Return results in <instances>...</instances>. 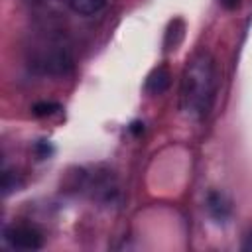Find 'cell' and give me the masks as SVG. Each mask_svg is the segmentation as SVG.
Here are the masks:
<instances>
[{
	"instance_id": "1",
	"label": "cell",
	"mask_w": 252,
	"mask_h": 252,
	"mask_svg": "<svg viewBox=\"0 0 252 252\" xmlns=\"http://www.w3.org/2000/svg\"><path fill=\"white\" fill-rule=\"evenodd\" d=\"M217 69L209 51L195 53L183 71L181 79V110L189 118H203L215 98Z\"/></svg>"
},
{
	"instance_id": "2",
	"label": "cell",
	"mask_w": 252,
	"mask_h": 252,
	"mask_svg": "<svg viewBox=\"0 0 252 252\" xmlns=\"http://www.w3.org/2000/svg\"><path fill=\"white\" fill-rule=\"evenodd\" d=\"M4 236L10 242V246L22 248V250H37L43 244L41 232L30 224H14V226L6 228Z\"/></svg>"
},
{
	"instance_id": "3",
	"label": "cell",
	"mask_w": 252,
	"mask_h": 252,
	"mask_svg": "<svg viewBox=\"0 0 252 252\" xmlns=\"http://www.w3.org/2000/svg\"><path fill=\"white\" fill-rule=\"evenodd\" d=\"M169 71L165 67H158L150 73V77L146 79V91L152 94H159L169 87Z\"/></svg>"
},
{
	"instance_id": "4",
	"label": "cell",
	"mask_w": 252,
	"mask_h": 252,
	"mask_svg": "<svg viewBox=\"0 0 252 252\" xmlns=\"http://www.w3.org/2000/svg\"><path fill=\"white\" fill-rule=\"evenodd\" d=\"M67 2L71 10L81 16H94L108 4V0H67Z\"/></svg>"
},
{
	"instance_id": "5",
	"label": "cell",
	"mask_w": 252,
	"mask_h": 252,
	"mask_svg": "<svg viewBox=\"0 0 252 252\" xmlns=\"http://www.w3.org/2000/svg\"><path fill=\"white\" fill-rule=\"evenodd\" d=\"M207 203H209V211H211L213 217H217V219H224V217L228 215V211H230L228 201H226L220 193H211Z\"/></svg>"
},
{
	"instance_id": "6",
	"label": "cell",
	"mask_w": 252,
	"mask_h": 252,
	"mask_svg": "<svg viewBox=\"0 0 252 252\" xmlns=\"http://www.w3.org/2000/svg\"><path fill=\"white\" fill-rule=\"evenodd\" d=\"M55 110H59V104H53V102H41V104H35V106H33V114H35V116L53 114Z\"/></svg>"
},
{
	"instance_id": "7",
	"label": "cell",
	"mask_w": 252,
	"mask_h": 252,
	"mask_svg": "<svg viewBox=\"0 0 252 252\" xmlns=\"http://www.w3.org/2000/svg\"><path fill=\"white\" fill-rule=\"evenodd\" d=\"M242 250H252V230L246 234V238H244V244H242Z\"/></svg>"
},
{
	"instance_id": "8",
	"label": "cell",
	"mask_w": 252,
	"mask_h": 252,
	"mask_svg": "<svg viewBox=\"0 0 252 252\" xmlns=\"http://www.w3.org/2000/svg\"><path fill=\"white\" fill-rule=\"evenodd\" d=\"M220 2H222L226 8H234V6L238 4V0H220Z\"/></svg>"
}]
</instances>
